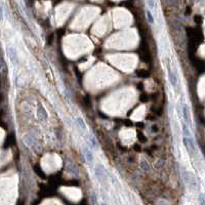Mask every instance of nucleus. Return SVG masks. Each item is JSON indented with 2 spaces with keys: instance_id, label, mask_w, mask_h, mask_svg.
I'll return each instance as SVG.
<instances>
[{
  "instance_id": "f257e3e1",
  "label": "nucleus",
  "mask_w": 205,
  "mask_h": 205,
  "mask_svg": "<svg viewBox=\"0 0 205 205\" xmlns=\"http://www.w3.org/2000/svg\"><path fill=\"white\" fill-rule=\"evenodd\" d=\"M95 175H96V177H98V180H101V182H103V180L107 177V171H106V168L104 167V165L101 163H98L95 165Z\"/></svg>"
},
{
  "instance_id": "f03ea898",
  "label": "nucleus",
  "mask_w": 205,
  "mask_h": 205,
  "mask_svg": "<svg viewBox=\"0 0 205 205\" xmlns=\"http://www.w3.org/2000/svg\"><path fill=\"white\" fill-rule=\"evenodd\" d=\"M183 142H184V145H185L186 149H187L188 153H189L190 155H193L195 150H196V148H195V144H194V139H193L192 137H185L184 136Z\"/></svg>"
},
{
  "instance_id": "7ed1b4c3",
  "label": "nucleus",
  "mask_w": 205,
  "mask_h": 205,
  "mask_svg": "<svg viewBox=\"0 0 205 205\" xmlns=\"http://www.w3.org/2000/svg\"><path fill=\"white\" fill-rule=\"evenodd\" d=\"M37 117L40 121H44V120H46L48 117L46 110H45V108L43 107L42 105H39L37 108Z\"/></svg>"
},
{
  "instance_id": "20e7f679",
  "label": "nucleus",
  "mask_w": 205,
  "mask_h": 205,
  "mask_svg": "<svg viewBox=\"0 0 205 205\" xmlns=\"http://www.w3.org/2000/svg\"><path fill=\"white\" fill-rule=\"evenodd\" d=\"M168 78H169V81H170L171 85H172L173 87H177V74H175L174 72H173L170 68L168 69Z\"/></svg>"
},
{
  "instance_id": "39448f33",
  "label": "nucleus",
  "mask_w": 205,
  "mask_h": 205,
  "mask_svg": "<svg viewBox=\"0 0 205 205\" xmlns=\"http://www.w3.org/2000/svg\"><path fill=\"white\" fill-rule=\"evenodd\" d=\"M183 117L187 124H191V117H190V109L187 105H184L183 107Z\"/></svg>"
},
{
  "instance_id": "423d86ee",
  "label": "nucleus",
  "mask_w": 205,
  "mask_h": 205,
  "mask_svg": "<svg viewBox=\"0 0 205 205\" xmlns=\"http://www.w3.org/2000/svg\"><path fill=\"white\" fill-rule=\"evenodd\" d=\"M66 169L68 170L70 173H72V174H74V175L78 174V169H77L75 164H73V163H68V164H67Z\"/></svg>"
},
{
  "instance_id": "0eeeda50",
  "label": "nucleus",
  "mask_w": 205,
  "mask_h": 205,
  "mask_svg": "<svg viewBox=\"0 0 205 205\" xmlns=\"http://www.w3.org/2000/svg\"><path fill=\"white\" fill-rule=\"evenodd\" d=\"M83 152H84V156H85L86 160H87L88 162H92L93 156H92V153H91V150H89L87 147H84Z\"/></svg>"
},
{
  "instance_id": "6e6552de",
  "label": "nucleus",
  "mask_w": 205,
  "mask_h": 205,
  "mask_svg": "<svg viewBox=\"0 0 205 205\" xmlns=\"http://www.w3.org/2000/svg\"><path fill=\"white\" fill-rule=\"evenodd\" d=\"M8 54H9V57H10L11 62H13V64H14V63H16V61H18V57H16V51L13 49V47L8 48Z\"/></svg>"
},
{
  "instance_id": "1a4fd4ad",
  "label": "nucleus",
  "mask_w": 205,
  "mask_h": 205,
  "mask_svg": "<svg viewBox=\"0 0 205 205\" xmlns=\"http://www.w3.org/2000/svg\"><path fill=\"white\" fill-rule=\"evenodd\" d=\"M76 121H77V124L79 125V128H80V129H82V130L87 129V127H86V125H85V122H84V120L82 119V118L78 117L76 119Z\"/></svg>"
},
{
  "instance_id": "9d476101",
  "label": "nucleus",
  "mask_w": 205,
  "mask_h": 205,
  "mask_svg": "<svg viewBox=\"0 0 205 205\" xmlns=\"http://www.w3.org/2000/svg\"><path fill=\"white\" fill-rule=\"evenodd\" d=\"M183 134H184L185 137H192L191 132H190L189 128H188V126L185 124V123H183Z\"/></svg>"
},
{
  "instance_id": "9b49d317",
  "label": "nucleus",
  "mask_w": 205,
  "mask_h": 205,
  "mask_svg": "<svg viewBox=\"0 0 205 205\" xmlns=\"http://www.w3.org/2000/svg\"><path fill=\"white\" fill-rule=\"evenodd\" d=\"M88 141H89V143H90V146H91V148H93V149H96V147H98V144H96L95 139H93L92 136H89V137H88Z\"/></svg>"
},
{
  "instance_id": "f8f14e48",
  "label": "nucleus",
  "mask_w": 205,
  "mask_h": 205,
  "mask_svg": "<svg viewBox=\"0 0 205 205\" xmlns=\"http://www.w3.org/2000/svg\"><path fill=\"white\" fill-rule=\"evenodd\" d=\"M141 167H142V169H144V170H146V171L150 169V166H149L148 164H147V162H146L145 160H143V161L141 162Z\"/></svg>"
},
{
  "instance_id": "ddd939ff",
  "label": "nucleus",
  "mask_w": 205,
  "mask_h": 205,
  "mask_svg": "<svg viewBox=\"0 0 205 205\" xmlns=\"http://www.w3.org/2000/svg\"><path fill=\"white\" fill-rule=\"evenodd\" d=\"M147 18H148V21L150 22L151 24H154V18H153V16H152L150 10H147Z\"/></svg>"
},
{
  "instance_id": "4468645a",
  "label": "nucleus",
  "mask_w": 205,
  "mask_h": 205,
  "mask_svg": "<svg viewBox=\"0 0 205 205\" xmlns=\"http://www.w3.org/2000/svg\"><path fill=\"white\" fill-rule=\"evenodd\" d=\"M199 202H200V205H204V197H203V195H200Z\"/></svg>"
}]
</instances>
